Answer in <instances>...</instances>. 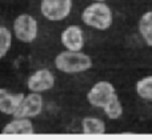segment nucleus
<instances>
[{"mask_svg": "<svg viewBox=\"0 0 152 140\" xmlns=\"http://www.w3.org/2000/svg\"><path fill=\"white\" fill-rule=\"evenodd\" d=\"M55 67L58 71L67 75H76L86 72L92 68L94 61L91 56L83 51H69L64 50L58 53L55 58Z\"/></svg>", "mask_w": 152, "mask_h": 140, "instance_id": "obj_1", "label": "nucleus"}, {"mask_svg": "<svg viewBox=\"0 0 152 140\" xmlns=\"http://www.w3.org/2000/svg\"><path fill=\"white\" fill-rule=\"evenodd\" d=\"M81 21L96 31H107L113 23V13L105 1H92L81 12Z\"/></svg>", "mask_w": 152, "mask_h": 140, "instance_id": "obj_2", "label": "nucleus"}, {"mask_svg": "<svg viewBox=\"0 0 152 140\" xmlns=\"http://www.w3.org/2000/svg\"><path fill=\"white\" fill-rule=\"evenodd\" d=\"M13 34L21 43H32L36 40L39 34L37 20L29 13H21L13 20Z\"/></svg>", "mask_w": 152, "mask_h": 140, "instance_id": "obj_3", "label": "nucleus"}, {"mask_svg": "<svg viewBox=\"0 0 152 140\" xmlns=\"http://www.w3.org/2000/svg\"><path fill=\"white\" fill-rule=\"evenodd\" d=\"M72 0H42L40 12L50 21H63L72 11Z\"/></svg>", "mask_w": 152, "mask_h": 140, "instance_id": "obj_4", "label": "nucleus"}, {"mask_svg": "<svg viewBox=\"0 0 152 140\" xmlns=\"http://www.w3.org/2000/svg\"><path fill=\"white\" fill-rule=\"evenodd\" d=\"M115 95H118L115 85L108 80H100L95 83L87 92V101L89 106L102 109Z\"/></svg>", "mask_w": 152, "mask_h": 140, "instance_id": "obj_5", "label": "nucleus"}, {"mask_svg": "<svg viewBox=\"0 0 152 140\" xmlns=\"http://www.w3.org/2000/svg\"><path fill=\"white\" fill-rule=\"evenodd\" d=\"M44 100H43L42 93L39 92H29L28 95H24L18 111L13 114V117H37L43 111Z\"/></svg>", "mask_w": 152, "mask_h": 140, "instance_id": "obj_6", "label": "nucleus"}, {"mask_svg": "<svg viewBox=\"0 0 152 140\" xmlns=\"http://www.w3.org/2000/svg\"><path fill=\"white\" fill-rule=\"evenodd\" d=\"M55 75L48 68H42L35 71L27 80V88L29 92H45L53 88L55 85Z\"/></svg>", "mask_w": 152, "mask_h": 140, "instance_id": "obj_7", "label": "nucleus"}, {"mask_svg": "<svg viewBox=\"0 0 152 140\" xmlns=\"http://www.w3.org/2000/svg\"><path fill=\"white\" fill-rule=\"evenodd\" d=\"M60 42L66 50L69 51H83L84 48V32L81 27L71 24L63 29L60 35Z\"/></svg>", "mask_w": 152, "mask_h": 140, "instance_id": "obj_8", "label": "nucleus"}, {"mask_svg": "<svg viewBox=\"0 0 152 140\" xmlns=\"http://www.w3.org/2000/svg\"><path fill=\"white\" fill-rule=\"evenodd\" d=\"M24 98V93H15L5 88H0V112L8 116H13L20 106L21 100Z\"/></svg>", "mask_w": 152, "mask_h": 140, "instance_id": "obj_9", "label": "nucleus"}, {"mask_svg": "<svg viewBox=\"0 0 152 140\" xmlns=\"http://www.w3.org/2000/svg\"><path fill=\"white\" fill-rule=\"evenodd\" d=\"M3 135H34L35 128L31 119L27 117H13L1 128Z\"/></svg>", "mask_w": 152, "mask_h": 140, "instance_id": "obj_10", "label": "nucleus"}, {"mask_svg": "<svg viewBox=\"0 0 152 140\" xmlns=\"http://www.w3.org/2000/svg\"><path fill=\"white\" fill-rule=\"evenodd\" d=\"M81 132L86 135H103L107 132L104 120L94 116H87L81 120Z\"/></svg>", "mask_w": 152, "mask_h": 140, "instance_id": "obj_11", "label": "nucleus"}, {"mask_svg": "<svg viewBox=\"0 0 152 140\" xmlns=\"http://www.w3.org/2000/svg\"><path fill=\"white\" fill-rule=\"evenodd\" d=\"M137 29L144 43L152 48V11H147L140 16Z\"/></svg>", "mask_w": 152, "mask_h": 140, "instance_id": "obj_12", "label": "nucleus"}, {"mask_svg": "<svg viewBox=\"0 0 152 140\" xmlns=\"http://www.w3.org/2000/svg\"><path fill=\"white\" fill-rule=\"evenodd\" d=\"M103 112L105 114V116L111 120H118L123 116V112H124V108H123V104H121L120 99H119L118 95H115L104 107H103Z\"/></svg>", "mask_w": 152, "mask_h": 140, "instance_id": "obj_13", "label": "nucleus"}, {"mask_svg": "<svg viewBox=\"0 0 152 140\" xmlns=\"http://www.w3.org/2000/svg\"><path fill=\"white\" fill-rule=\"evenodd\" d=\"M135 91L140 99L152 101V75H148V76H144L137 80Z\"/></svg>", "mask_w": 152, "mask_h": 140, "instance_id": "obj_14", "label": "nucleus"}, {"mask_svg": "<svg viewBox=\"0 0 152 140\" xmlns=\"http://www.w3.org/2000/svg\"><path fill=\"white\" fill-rule=\"evenodd\" d=\"M12 45V34L7 27L0 26V59L7 56Z\"/></svg>", "mask_w": 152, "mask_h": 140, "instance_id": "obj_15", "label": "nucleus"}, {"mask_svg": "<svg viewBox=\"0 0 152 140\" xmlns=\"http://www.w3.org/2000/svg\"><path fill=\"white\" fill-rule=\"evenodd\" d=\"M92 1H105V0H92Z\"/></svg>", "mask_w": 152, "mask_h": 140, "instance_id": "obj_16", "label": "nucleus"}]
</instances>
